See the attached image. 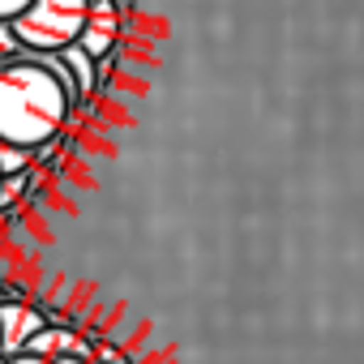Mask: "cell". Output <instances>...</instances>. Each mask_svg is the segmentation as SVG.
Masks as SVG:
<instances>
[{"mask_svg": "<svg viewBox=\"0 0 364 364\" xmlns=\"http://www.w3.org/2000/svg\"><path fill=\"white\" fill-rule=\"evenodd\" d=\"M73 120V95L60 86V77L43 65L39 52H26V60L0 73V141L39 150Z\"/></svg>", "mask_w": 364, "mask_h": 364, "instance_id": "1", "label": "cell"}, {"mask_svg": "<svg viewBox=\"0 0 364 364\" xmlns=\"http://www.w3.org/2000/svg\"><path fill=\"white\" fill-rule=\"evenodd\" d=\"M90 0H35L26 18H18V39L26 52H65L82 39L86 31Z\"/></svg>", "mask_w": 364, "mask_h": 364, "instance_id": "2", "label": "cell"}, {"mask_svg": "<svg viewBox=\"0 0 364 364\" xmlns=\"http://www.w3.org/2000/svg\"><path fill=\"white\" fill-rule=\"evenodd\" d=\"M124 14L116 0H90V14H86V31H82V48L103 60V56H116L120 52V35H124Z\"/></svg>", "mask_w": 364, "mask_h": 364, "instance_id": "3", "label": "cell"}, {"mask_svg": "<svg viewBox=\"0 0 364 364\" xmlns=\"http://www.w3.org/2000/svg\"><path fill=\"white\" fill-rule=\"evenodd\" d=\"M48 326V313L39 300L31 304H0V355H22L31 347V338Z\"/></svg>", "mask_w": 364, "mask_h": 364, "instance_id": "4", "label": "cell"}, {"mask_svg": "<svg viewBox=\"0 0 364 364\" xmlns=\"http://www.w3.org/2000/svg\"><path fill=\"white\" fill-rule=\"evenodd\" d=\"M0 171H5V176H22V171H35V150H22V146H9V141H0Z\"/></svg>", "mask_w": 364, "mask_h": 364, "instance_id": "5", "label": "cell"}, {"mask_svg": "<svg viewBox=\"0 0 364 364\" xmlns=\"http://www.w3.org/2000/svg\"><path fill=\"white\" fill-rule=\"evenodd\" d=\"M18 60H26V43L18 39V26L14 22H0V65H18Z\"/></svg>", "mask_w": 364, "mask_h": 364, "instance_id": "6", "label": "cell"}, {"mask_svg": "<svg viewBox=\"0 0 364 364\" xmlns=\"http://www.w3.org/2000/svg\"><path fill=\"white\" fill-rule=\"evenodd\" d=\"M31 5H35V0H0V22H18V18H26Z\"/></svg>", "mask_w": 364, "mask_h": 364, "instance_id": "7", "label": "cell"}, {"mask_svg": "<svg viewBox=\"0 0 364 364\" xmlns=\"http://www.w3.org/2000/svg\"><path fill=\"white\" fill-rule=\"evenodd\" d=\"M9 364H56V360H43V355H31V351H22V355H14Z\"/></svg>", "mask_w": 364, "mask_h": 364, "instance_id": "8", "label": "cell"}, {"mask_svg": "<svg viewBox=\"0 0 364 364\" xmlns=\"http://www.w3.org/2000/svg\"><path fill=\"white\" fill-rule=\"evenodd\" d=\"M60 364H95V360H60Z\"/></svg>", "mask_w": 364, "mask_h": 364, "instance_id": "9", "label": "cell"}, {"mask_svg": "<svg viewBox=\"0 0 364 364\" xmlns=\"http://www.w3.org/2000/svg\"><path fill=\"white\" fill-rule=\"evenodd\" d=\"M116 5H120V9H129V5H133V0H116Z\"/></svg>", "mask_w": 364, "mask_h": 364, "instance_id": "10", "label": "cell"}, {"mask_svg": "<svg viewBox=\"0 0 364 364\" xmlns=\"http://www.w3.org/2000/svg\"><path fill=\"white\" fill-rule=\"evenodd\" d=\"M0 364H9V355H0Z\"/></svg>", "mask_w": 364, "mask_h": 364, "instance_id": "11", "label": "cell"}, {"mask_svg": "<svg viewBox=\"0 0 364 364\" xmlns=\"http://www.w3.org/2000/svg\"><path fill=\"white\" fill-rule=\"evenodd\" d=\"M0 180H5V171H0Z\"/></svg>", "mask_w": 364, "mask_h": 364, "instance_id": "12", "label": "cell"}]
</instances>
